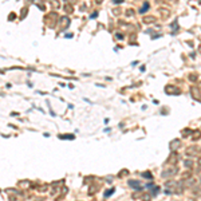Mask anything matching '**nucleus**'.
<instances>
[{
	"label": "nucleus",
	"mask_w": 201,
	"mask_h": 201,
	"mask_svg": "<svg viewBox=\"0 0 201 201\" xmlns=\"http://www.w3.org/2000/svg\"><path fill=\"white\" fill-rule=\"evenodd\" d=\"M113 1H114V3H122L123 0H113Z\"/></svg>",
	"instance_id": "f03ea898"
},
{
	"label": "nucleus",
	"mask_w": 201,
	"mask_h": 201,
	"mask_svg": "<svg viewBox=\"0 0 201 201\" xmlns=\"http://www.w3.org/2000/svg\"><path fill=\"white\" fill-rule=\"evenodd\" d=\"M113 192H114V189H111V190H109V192H106V193H105V196H106V197H107V196H110V194H111V193H113Z\"/></svg>",
	"instance_id": "f257e3e1"
}]
</instances>
